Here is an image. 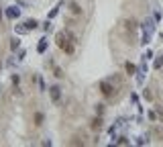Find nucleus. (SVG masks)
<instances>
[{
    "instance_id": "5",
    "label": "nucleus",
    "mask_w": 163,
    "mask_h": 147,
    "mask_svg": "<svg viewBox=\"0 0 163 147\" xmlns=\"http://www.w3.org/2000/svg\"><path fill=\"white\" fill-rule=\"evenodd\" d=\"M6 16L12 19V21L19 19V16H21V8H16V6H8V8H6Z\"/></svg>"
},
{
    "instance_id": "13",
    "label": "nucleus",
    "mask_w": 163,
    "mask_h": 147,
    "mask_svg": "<svg viewBox=\"0 0 163 147\" xmlns=\"http://www.w3.org/2000/svg\"><path fill=\"white\" fill-rule=\"evenodd\" d=\"M147 143H149L147 137H137V139H135V145H147Z\"/></svg>"
},
{
    "instance_id": "4",
    "label": "nucleus",
    "mask_w": 163,
    "mask_h": 147,
    "mask_svg": "<svg viewBox=\"0 0 163 147\" xmlns=\"http://www.w3.org/2000/svg\"><path fill=\"white\" fill-rule=\"evenodd\" d=\"M49 94H51V100L57 104L59 98H61V88H59V86H51V88H49Z\"/></svg>"
},
{
    "instance_id": "9",
    "label": "nucleus",
    "mask_w": 163,
    "mask_h": 147,
    "mask_svg": "<svg viewBox=\"0 0 163 147\" xmlns=\"http://www.w3.org/2000/svg\"><path fill=\"white\" fill-rule=\"evenodd\" d=\"M70 10H71V14H76V16H80V14H82L80 4H76V2H71V4H70Z\"/></svg>"
},
{
    "instance_id": "7",
    "label": "nucleus",
    "mask_w": 163,
    "mask_h": 147,
    "mask_svg": "<svg viewBox=\"0 0 163 147\" xmlns=\"http://www.w3.org/2000/svg\"><path fill=\"white\" fill-rule=\"evenodd\" d=\"M124 25H127V29L130 31V33H135V31H137V27H139L135 19H128V21H124Z\"/></svg>"
},
{
    "instance_id": "25",
    "label": "nucleus",
    "mask_w": 163,
    "mask_h": 147,
    "mask_svg": "<svg viewBox=\"0 0 163 147\" xmlns=\"http://www.w3.org/2000/svg\"><path fill=\"white\" fill-rule=\"evenodd\" d=\"M149 119H151V121H157V114L153 113V110H149Z\"/></svg>"
},
{
    "instance_id": "19",
    "label": "nucleus",
    "mask_w": 163,
    "mask_h": 147,
    "mask_svg": "<svg viewBox=\"0 0 163 147\" xmlns=\"http://www.w3.org/2000/svg\"><path fill=\"white\" fill-rule=\"evenodd\" d=\"M151 57H153V51H151V49H147V51L141 55V59H151Z\"/></svg>"
},
{
    "instance_id": "8",
    "label": "nucleus",
    "mask_w": 163,
    "mask_h": 147,
    "mask_svg": "<svg viewBox=\"0 0 163 147\" xmlns=\"http://www.w3.org/2000/svg\"><path fill=\"white\" fill-rule=\"evenodd\" d=\"M90 127H92L94 131H100V129H102V119H100V116H96V119L92 121V125H90Z\"/></svg>"
},
{
    "instance_id": "16",
    "label": "nucleus",
    "mask_w": 163,
    "mask_h": 147,
    "mask_svg": "<svg viewBox=\"0 0 163 147\" xmlns=\"http://www.w3.org/2000/svg\"><path fill=\"white\" fill-rule=\"evenodd\" d=\"M19 45H21V41H19V39L14 37V39L10 41V49H12V51H16V49H19Z\"/></svg>"
},
{
    "instance_id": "20",
    "label": "nucleus",
    "mask_w": 163,
    "mask_h": 147,
    "mask_svg": "<svg viewBox=\"0 0 163 147\" xmlns=\"http://www.w3.org/2000/svg\"><path fill=\"white\" fill-rule=\"evenodd\" d=\"M27 31H29L27 27H21V25L16 27V35H24V33H27Z\"/></svg>"
},
{
    "instance_id": "18",
    "label": "nucleus",
    "mask_w": 163,
    "mask_h": 147,
    "mask_svg": "<svg viewBox=\"0 0 163 147\" xmlns=\"http://www.w3.org/2000/svg\"><path fill=\"white\" fill-rule=\"evenodd\" d=\"M143 96H145V100H153V94L149 92V88H145V90H143Z\"/></svg>"
},
{
    "instance_id": "21",
    "label": "nucleus",
    "mask_w": 163,
    "mask_h": 147,
    "mask_svg": "<svg viewBox=\"0 0 163 147\" xmlns=\"http://www.w3.org/2000/svg\"><path fill=\"white\" fill-rule=\"evenodd\" d=\"M96 113H98V114L104 113V104H96Z\"/></svg>"
},
{
    "instance_id": "14",
    "label": "nucleus",
    "mask_w": 163,
    "mask_h": 147,
    "mask_svg": "<svg viewBox=\"0 0 163 147\" xmlns=\"http://www.w3.org/2000/svg\"><path fill=\"white\" fill-rule=\"evenodd\" d=\"M143 82H145V72H137V84L143 86Z\"/></svg>"
},
{
    "instance_id": "27",
    "label": "nucleus",
    "mask_w": 163,
    "mask_h": 147,
    "mask_svg": "<svg viewBox=\"0 0 163 147\" xmlns=\"http://www.w3.org/2000/svg\"><path fill=\"white\" fill-rule=\"evenodd\" d=\"M0 21H2V10H0Z\"/></svg>"
},
{
    "instance_id": "22",
    "label": "nucleus",
    "mask_w": 163,
    "mask_h": 147,
    "mask_svg": "<svg viewBox=\"0 0 163 147\" xmlns=\"http://www.w3.org/2000/svg\"><path fill=\"white\" fill-rule=\"evenodd\" d=\"M82 143H84V141H80V137H73V139H71V145H82Z\"/></svg>"
},
{
    "instance_id": "3",
    "label": "nucleus",
    "mask_w": 163,
    "mask_h": 147,
    "mask_svg": "<svg viewBox=\"0 0 163 147\" xmlns=\"http://www.w3.org/2000/svg\"><path fill=\"white\" fill-rule=\"evenodd\" d=\"M98 88H100V92L104 94L106 98H114V94H116V88L112 86V80H102L98 84Z\"/></svg>"
},
{
    "instance_id": "11",
    "label": "nucleus",
    "mask_w": 163,
    "mask_h": 147,
    "mask_svg": "<svg viewBox=\"0 0 163 147\" xmlns=\"http://www.w3.org/2000/svg\"><path fill=\"white\" fill-rule=\"evenodd\" d=\"M114 143H116V145H130V141H128V137H118L116 141H114Z\"/></svg>"
},
{
    "instance_id": "15",
    "label": "nucleus",
    "mask_w": 163,
    "mask_h": 147,
    "mask_svg": "<svg viewBox=\"0 0 163 147\" xmlns=\"http://www.w3.org/2000/svg\"><path fill=\"white\" fill-rule=\"evenodd\" d=\"M43 119H45V116H43V113H37L35 114V125H37V127H39V125H43Z\"/></svg>"
},
{
    "instance_id": "24",
    "label": "nucleus",
    "mask_w": 163,
    "mask_h": 147,
    "mask_svg": "<svg viewBox=\"0 0 163 147\" xmlns=\"http://www.w3.org/2000/svg\"><path fill=\"white\" fill-rule=\"evenodd\" d=\"M55 76H57V78H63V72H61L59 68H55Z\"/></svg>"
},
{
    "instance_id": "23",
    "label": "nucleus",
    "mask_w": 163,
    "mask_h": 147,
    "mask_svg": "<svg viewBox=\"0 0 163 147\" xmlns=\"http://www.w3.org/2000/svg\"><path fill=\"white\" fill-rule=\"evenodd\" d=\"M19 82H21V78H19V76H12V84H14V86H19Z\"/></svg>"
},
{
    "instance_id": "28",
    "label": "nucleus",
    "mask_w": 163,
    "mask_h": 147,
    "mask_svg": "<svg viewBox=\"0 0 163 147\" xmlns=\"http://www.w3.org/2000/svg\"><path fill=\"white\" fill-rule=\"evenodd\" d=\"M0 66H2V63H0Z\"/></svg>"
},
{
    "instance_id": "2",
    "label": "nucleus",
    "mask_w": 163,
    "mask_h": 147,
    "mask_svg": "<svg viewBox=\"0 0 163 147\" xmlns=\"http://www.w3.org/2000/svg\"><path fill=\"white\" fill-rule=\"evenodd\" d=\"M57 45H59V49H61V51H65L67 55H71V53H73L76 43H73L70 37L65 35V31H61V33H57Z\"/></svg>"
},
{
    "instance_id": "1",
    "label": "nucleus",
    "mask_w": 163,
    "mask_h": 147,
    "mask_svg": "<svg viewBox=\"0 0 163 147\" xmlns=\"http://www.w3.org/2000/svg\"><path fill=\"white\" fill-rule=\"evenodd\" d=\"M141 29H143V37H141V45H149L153 33H155V21L151 16H147L143 23H141Z\"/></svg>"
},
{
    "instance_id": "6",
    "label": "nucleus",
    "mask_w": 163,
    "mask_h": 147,
    "mask_svg": "<svg viewBox=\"0 0 163 147\" xmlns=\"http://www.w3.org/2000/svg\"><path fill=\"white\" fill-rule=\"evenodd\" d=\"M124 69H127L128 76H137V72H139V68H137L135 63H130V61H127V63H124Z\"/></svg>"
},
{
    "instance_id": "10",
    "label": "nucleus",
    "mask_w": 163,
    "mask_h": 147,
    "mask_svg": "<svg viewBox=\"0 0 163 147\" xmlns=\"http://www.w3.org/2000/svg\"><path fill=\"white\" fill-rule=\"evenodd\" d=\"M24 27H27V29H29V31H33V29H37V27H39V23H37L35 19H29V21H27V23H24Z\"/></svg>"
},
{
    "instance_id": "12",
    "label": "nucleus",
    "mask_w": 163,
    "mask_h": 147,
    "mask_svg": "<svg viewBox=\"0 0 163 147\" xmlns=\"http://www.w3.org/2000/svg\"><path fill=\"white\" fill-rule=\"evenodd\" d=\"M37 51H39V53H45V51H47V39H41V43H39V47H37Z\"/></svg>"
},
{
    "instance_id": "17",
    "label": "nucleus",
    "mask_w": 163,
    "mask_h": 147,
    "mask_svg": "<svg viewBox=\"0 0 163 147\" xmlns=\"http://www.w3.org/2000/svg\"><path fill=\"white\" fill-rule=\"evenodd\" d=\"M59 8H61V4H57V6H55V8H53V10L49 12V16H47V19H53V16H57V12H59Z\"/></svg>"
},
{
    "instance_id": "26",
    "label": "nucleus",
    "mask_w": 163,
    "mask_h": 147,
    "mask_svg": "<svg viewBox=\"0 0 163 147\" xmlns=\"http://www.w3.org/2000/svg\"><path fill=\"white\" fill-rule=\"evenodd\" d=\"M43 29H45V31H51V25H49V19H47V23L43 25Z\"/></svg>"
}]
</instances>
